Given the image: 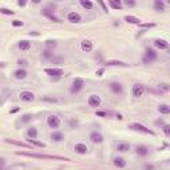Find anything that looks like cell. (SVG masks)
Segmentation results:
<instances>
[{"mask_svg":"<svg viewBox=\"0 0 170 170\" xmlns=\"http://www.w3.org/2000/svg\"><path fill=\"white\" fill-rule=\"evenodd\" d=\"M17 155L23 157H33V158H45V160H60V161H71L67 157H60V155H49V154H39V153H25V151H16Z\"/></svg>","mask_w":170,"mask_h":170,"instance_id":"cell-1","label":"cell"},{"mask_svg":"<svg viewBox=\"0 0 170 170\" xmlns=\"http://www.w3.org/2000/svg\"><path fill=\"white\" fill-rule=\"evenodd\" d=\"M157 52L153 49V48H147L146 50H145V55H144V57H142V61L145 64H150V63H153V61H155L157 60Z\"/></svg>","mask_w":170,"mask_h":170,"instance_id":"cell-2","label":"cell"},{"mask_svg":"<svg viewBox=\"0 0 170 170\" xmlns=\"http://www.w3.org/2000/svg\"><path fill=\"white\" fill-rule=\"evenodd\" d=\"M84 78H81V77H76L75 80H73V82H72V86H71V92L72 93H78L80 90L84 88Z\"/></svg>","mask_w":170,"mask_h":170,"instance_id":"cell-3","label":"cell"},{"mask_svg":"<svg viewBox=\"0 0 170 170\" xmlns=\"http://www.w3.org/2000/svg\"><path fill=\"white\" fill-rule=\"evenodd\" d=\"M130 129L137 130V132H141V133H145V134L154 136V132H153V130H150L149 128H146V126L142 125V124H138V122H134V124L130 125Z\"/></svg>","mask_w":170,"mask_h":170,"instance_id":"cell-4","label":"cell"},{"mask_svg":"<svg viewBox=\"0 0 170 170\" xmlns=\"http://www.w3.org/2000/svg\"><path fill=\"white\" fill-rule=\"evenodd\" d=\"M47 124H48L49 128H52V129H59L60 128V118L57 117V116H49L48 118H47Z\"/></svg>","mask_w":170,"mask_h":170,"instance_id":"cell-5","label":"cell"},{"mask_svg":"<svg viewBox=\"0 0 170 170\" xmlns=\"http://www.w3.org/2000/svg\"><path fill=\"white\" fill-rule=\"evenodd\" d=\"M88 104L92 108H97L101 105V97L99 95H90L88 97Z\"/></svg>","mask_w":170,"mask_h":170,"instance_id":"cell-6","label":"cell"},{"mask_svg":"<svg viewBox=\"0 0 170 170\" xmlns=\"http://www.w3.org/2000/svg\"><path fill=\"white\" fill-rule=\"evenodd\" d=\"M44 72L50 77H60L63 75V69L61 68H45Z\"/></svg>","mask_w":170,"mask_h":170,"instance_id":"cell-7","label":"cell"},{"mask_svg":"<svg viewBox=\"0 0 170 170\" xmlns=\"http://www.w3.org/2000/svg\"><path fill=\"white\" fill-rule=\"evenodd\" d=\"M144 92H145V88H144V85L141 84H134L132 86V95L134 97H141L144 95Z\"/></svg>","mask_w":170,"mask_h":170,"instance_id":"cell-8","label":"cell"},{"mask_svg":"<svg viewBox=\"0 0 170 170\" xmlns=\"http://www.w3.org/2000/svg\"><path fill=\"white\" fill-rule=\"evenodd\" d=\"M19 97H20L21 101H25V102H29V101L35 100V95L32 92H29V90H23Z\"/></svg>","mask_w":170,"mask_h":170,"instance_id":"cell-9","label":"cell"},{"mask_svg":"<svg viewBox=\"0 0 170 170\" xmlns=\"http://www.w3.org/2000/svg\"><path fill=\"white\" fill-rule=\"evenodd\" d=\"M67 17H68V21H71V23H73V24L80 23L81 21V15L78 12H75V11H72V12L68 13Z\"/></svg>","mask_w":170,"mask_h":170,"instance_id":"cell-10","label":"cell"},{"mask_svg":"<svg viewBox=\"0 0 170 170\" xmlns=\"http://www.w3.org/2000/svg\"><path fill=\"white\" fill-rule=\"evenodd\" d=\"M109 88H110L112 92L116 93V95H121V93L124 92V86H122L120 82H110Z\"/></svg>","mask_w":170,"mask_h":170,"instance_id":"cell-11","label":"cell"},{"mask_svg":"<svg viewBox=\"0 0 170 170\" xmlns=\"http://www.w3.org/2000/svg\"><path fill=\"white\" fill-rule=\"evenodd\" d=\"M154 47L155 48H158V49H161V50H164V49L169 48V43L166 40H164V39H155L154 40Z\"/></svg>","mask_w":170,"mask_h":170,"instance_id":"cell-12","label":"cell"},{"mask_svg":"<svg viewBox=\"0 0 170 170\" xmlns=\"http://www.w3.org/2000/svg\"><path fill=\"white\" fill-rule=\"evenodd\" d=\"M90 141L95 144H101L104 141V137H102V134H100L99 132H92L90 133Z\"/></svg>","mask_w":170,"mask_h":170,"instance_id":"cell-13","label":"cell"},{"mask_svg":"<svg viewBox=\"0 0 170 170\" xmlns=\"http://www.w3.org/2000/svg\"><path fill=\"white\" fill-rule=\"evenodd\" d=\"M73 149L76 153H78V154H85L86 151H88V146H86L85 144H76Z\"/></svg>","mask_w":170,"mask_h":170,"instance_id":"cell-14","label":"cell"},{"mask_svg":"<svg viewBox=\"0 0 170 170\" xmlns=\"http://www.w3.org/2000/svg\"><path fill=\"white\" fill-rule=\"evenodd\" d=\"M41 13H43V15H44V16H47V17H48V19H49V20H52V21H55V23H60V19H57V17H56L55 15H53V13H52V12H50V11H49L48 8H45V9H43V11H41Z\"/></svg>","mask_w":170,"mask_h":170,"instance_id":"cell-15","label":"cell"},{"mask_svg":"<svg viewBox=\"0 0 170 170\" xmlns=\"http://www.w3.org/2000/svg\"><path fill=\"white\" fill-rule=\"evenodd\" d=\"M81 49L84 52H92L93 50V43L89 41V40H84L81 43Z\"/></svg>","mask_w":170,"mask_h":170,"instance_id":"cell-16","label":"cell"},{"mask_svg":"<svg viewBox=\"0 0 170 170\" xmlns=\"http://www.w3.org/2000/svg\"><path fill=\"white\" fill-rule=\"evenodd\" d=\"M7 144H12V145H16V146H21V147H25V149H31V144H24V142H20V141H13V140H5Z\"/></svg>","mask_w":170,"mask_h":170,"instance_id":"cell-17","label":"cell"},{"mask_svg":"<svg viewBox=\"0 0 170 170\" xmlns=\"http://www.w3.org/2000/svg\"><path fill=\"white\" fill-rule=\"evenodd\" d=\"M27 71L25 69H17V71H15V73H13V76H15V78H17V80H23V78H25L27 77Z\"/></svg>","mask_w":170,"mask_h":170,"instance_id":"cell-18","label":"cell"},{"mask_svg":"<svg viewBox=\"0 0 170 170\" xmlns=\"http://www.w3.org/2000/svg\"><path fill=\"white\" fill-rule=\"evenodd\" d=\"M113 164H114V166L122 169V168H125V166H126V161L124 160V158H121V157H116L113 160Z\"/></svg>","mask_w":170,"mask_h":170,"instance_id":"cell-19","label":"cell"},{"mask_svg":"<svg viewBox=\"0 0 170 170\" xmlns=\"http://www.w3.org/2000/svg\"><path fill=\"white\" fill-rule=\"evenodd\" d=\"M19 49L24 50V52H27V50L31 49V43L28 40H21L19 41Z\"/></svg>","mask_w":170,"mask_h":170,"instance_id":"cell-20","label":"cell"},{"mask_svg":"<svg viewBox=\"0 0 170 170\" xmlns=\"http://www.w3.org/2000/svg\"><path fill=\"white\" fill-rule=\"evenodd\" d=\"M154 9L158 12H164L165 11V3L162 0H154Z\"/></svg>","mask_w":170,"mask_h":170,"instance_id":"cell-21","label":"cell"},{"mask_svg":"<svg viewBox=\"0 0 170 170\" xmlns=\"http://www.w3.org/2000/svg\"><path fill=\"white\" fill-rule=\"evenodd\" d=\"M125 21H128V23H130V24H137V25L141 24V20L138 19V17L132 16V15H126L125 16Z\"/></svg>","mask_w":170,"mask_h":170,"instance_id":"cell-22","label":"cell"},{"mask_svg":"<svg viewBox=\"0 0 170 170\" xmlns=\"http://www.w3.org/2000/svg\"><path fill=\"white\" fill-rule=\"evenodd\" d=\"M27 134L29 138L36 140L37 138V129H36L35 126H31V128H28V130H27Z\"/></svg>","mask_w":170,"mask_h":170,"instance_id":"cell-23","label":"cell"},{"mask_svg":"<svg viewBox=\"0 0 170 170\" xmlns=\"http://www.w3.org/2000/svg\"><path fill=\"white\" fill-rule=\"evenodd\" d=\"M137 154L141 155V157H145V155L149 153V149H147L146 146H144V145H140V146H137Z\"/></svg>","mask_w":170,"mask_h":170,"instance_id":"cell-24","label":"cell"},{"mask_svg":"<svg viewBox=\"0 0 170 170\" xmlns=\"http://www.w3.org/2000/svg\"><path fill=\"white\" fill-rule=\"evenodd\" d=\"M108 67H128V64L122 63V61H118V60H110L106 63Z\"/></svg>","mask_w":170,"mask_h":170,"instance_id":"cell-25","label":"cell"},{"mask_svg":"<svg viewBox=\"0 0 170 170\" xmlns=\"http://www.w3.org/2000/svg\"><path fill=\"white\" fill-rule=\"evenodd\" d=\"M63 138H64V134L61 132H55L50 136V140L55 141V142H60V141H63Z\"/></svg>","mask_w":170,"mask_h":170,"instance_id":"cell-26","label":"cell"},{"mask_svg":"<svg viewBox=\"0 0 170 170\" xmlns=\"http://www.w3.org/2000/svg\"><path fill=\"white\" fill-rule=\"evenodd\" d=\"M158 112H160L161 114H170V105L162 104V105L158 106Z\"/></svg>","mask_w":170,"mask_h":170,"instance_id":"cell-27","label":"cell"},{"mask_svg":"<svg viewBox=\"0 0 170 170\" xmlns=\"http://www.w3.org/2000/svg\"><path fill=\"white\" fill-rule=\"evenodd\" d=\"M109 5L113 9H122V4L120 0H109Z\"/></svg>","mask_w":170,"mask_h":170,"instance_id":"cell-28","label":"cell"},{"mask_svg":"<svg viewBox=\"0 0 170 170\" xmlns=\"http://www.w3.org/2000/svg\"><path fill=\"white\" fill-rule=\"evenodd\" d=\"M80 4H81V7H84L85 9H93V3L89 2V0H81Z\"/></svg>","mask_w":170,"mask_h":170,"instance_id":"cell-29","label":"cell"},{"mask_svg":"<svg viewBox=\"0 0 170 170\" xmlns=\"http://www.w3.org/2000/svg\"><path fill=\"white\" fill-rule=\"evenodd\" d=\"M129 144H118L117 145V150L118 151H121V153H125V151H128L129 150Z\"/></svg>","mask_w":170,"mask_h":170,"instance_id":"cell-30","label":"cell"},{"mask_svg":"<svg viewBox=\"0 0 170 170\" xmlns=\"http://www.w3.org/2000/svg\"><path fill=\"white\" fill-rule=\"evenodd\" d=\"M45 47H47V48H48L49 50H52L53 48H56V47H57V43H56L55 40H47V41H45Z\"/></svg>","mask_w":170,"mask_h":170,"instance_id":"cell-31","label":"cell"},{"mask_svg":"<svg viewBox=\"0 0 170 170\" xmlns=\"http://www.w3.org/2000/svg\"><path fill=\"white\" fill-rule=\"evenodd\" d=\"M28 144H31V145L33 146H37V147H44L45 145L40 141H36V140H32V138H28Z\"/></svg>","mask_w":170,"mask_h":170,"instance_id":"cell-32","label":"cell"},{"mask_svg":"<svg viewBox=\"0 0 170 170\" xmlns=\"http://www.w3.org/2000/svg\"><path fill=\"white\" fill-rule=\"evenodd\" d=\"M43 57H44V59H50L52 60L53 57V53H52V50H49V49H47V50H44V52H43Z\"/></svg>","mask_w":170,"mask_h":170,"instance_id":"cell-33","label":"cell"},{"mask_svg":"<svg viewBox=\"0 0 170 170\" xmlns=\"http://www.w3.org/2000/svg\"><path fill=\"white\" fill-rule=\"evenodd\" d=\"M31 120H32V114H29V113L24 114L23 117H21V122H24V124H27V122H29Z\"/></svg>","mask_w":170,"mask_h":170,"instance_id":"cell-34","label":"cell"},{"mask_svg":"<svg viewBox=\"0 0 170 170\" xmlns=\"http://www.w3.org/2000/svg\"><path fill=\"white\" fill-rule=\"evenodd\" d=\"M52 63H53V64H59V65H61V64H64V59H63V57H53V59H52Z\"/></svg>","mask_w":170,"mask_h":170,"instance_id":"cell-35","label":"cell"},{"mask_svg":"<svg viewBox=\"0 0 170 170\" xmlns=\"http://www.w3.org/2000/svg\"><path fill=\"white\" fill-rule=\"evenodd\" d=\"M162 130H164L166 137H170V125H164L162 126Z\"/></svg>","mask_w":170,"mask_h":170,"instance_id":"cell-36","label":"cell"},{"mask_svg":"<svg viewBox=\"0 0 170 170\" xmlns=\"http://www.w3.org/2000/svg\"><path fill=\"white\" fill-rule=\"evenodd\" d=\"M0 12L3 13V15H13V11H11V9H7V8H0Z\"/></svg>","mask_w":170,"mask_h":170,"instance_id":"cell-37","label":"cell"},{"mask_svg":"<svg viewBox=\"0 0 170 170\" xmlns=\"http://www.w3.org/2000/svg\"><path fill=\"white\" fill-rule=\"evenodd\" d=\"M12 25H13V27H23L24 23H23V21H20V20H13Z\"/></svg>","mask_w":170,"mask_h":170,"instance_id":"cell-38","label":"cell"},{"mask_svg":"<svg viewBox=\"0 0 170 170\" xmlns=\"http://www.w3.org/2000/svg\"><path fill=\"white\" fill-rule=\"evenodd\" d=\"M125 5L126 7H134L136 2H134V0H125Z\"/></svg>","mask_w":170,"mask_h":170,"instance_id":"cell-39","label":"cell"},{"mask_svg":"<svg viewBox=\"0 0 170 170\" xmlns=\"http://www.w3.org/2000/svg\"><path fill=\"white\" fill-rule=\"evenodd\" d=\"M142 28H154L155 24L154 23H146V24H140Z\"/></svg>","mask_w":170,"mask_h":170,"instance_id":"cell-40","label":"cell"},{"mask_svg":"<svg viewBox=\"0 0 170 170\" xmlns=\"http://www.w3.org/2000/svg\"><path fill=\"white\" fill-rule=\"evenodd\" d=\"M104 72H105V68H100V69H99V71L96 72V75L99 76V77H101V76L104 75Z\"/></svg>","mask_w":170,"mask_h":170,"instance_id":"cell-41","label":"cell"},{"mask_svg":"<svg viewBox=\"0 0 170 170\" xmlns=\"http://www.w3.org/2000/svg\"><path fill=\"white\" fill-rule=\"evenodd\" d=\"M155 125H157V126H164V125H165V124H164V120H162V118L157 120V121H155Z\"/></svg>","mask_w":170,"mask_h":170,"instance_id":"cell-42","label":"cell"},{"mask_svg":"<svg viewBox=\"0 0 170 170\" xmlns=\"http://www.w3.org/2000/svg\"><path fill=\"white\" fill-rule=\"evenodd\" d=\"M99 4L102 7V9H104V12H108V8H106V5H105V3L104 2H99Z\"/></svg>","mask_w":170,"mask_h":170,"instance_id":"cell-43","label":"cell"},{"mask_svg":"<svg viewBox=\"0 0 170 170\" xmlns=\"http://www.w3.org/2000/svg\"><path fill=\"white\" fill-rule=\"evenodd\" d=\"M17 64H19L20 67H25V65H27V60H19Z\"/></svg>","mask_w":170,"mask_h":170,"instance_id":"cell-44","label":"cell"},{"mask_svg":"<svg viewBox=\"0 0 170 170\" xmlns=\"http://www.w3.org/2000/svg\"><path fill=\"white\" fill-rule=\"evenodd\" d=\"M153 169H154L153 165H150V164H146L145 165V170H153Z\"/></svg>","mask_w":170,"mask_h":170,"instance_id":"cell-45","label":"cell"},{"mask_svg":"<svg viewBox=\"0 0 170 170\" xmlns=\"http://www.w3.org/2000/svg\"><path fill=\"white\" fill-rule=\"evenodd\" d=\"M96 114L99 116V117H106V113H105V112H97Z\"/></svg>","mask_w":170,"mask_h":170,"instance_id":"cell-46","label":"cell"},{"mask_svg":"<svg viewBox=\"0 0 170 170\" xmlns=\"http://www.w3.org/2000/svg\"><path fill=\"white\" fill-rule=\"evenodd\" d=\"M17 4H19V7H25V4H27V3L23 2V0H19V2H17Z\"/></svg>","mask_w":170,"mask_h":170,"instance_id":"cell-47","label":"cell"},{"mask_svg":"<svg viewBox=\"0 0 170 170\" xmlns=\"http://www.w3.org/2000/svg\"><path fill=\"white\" fill-rule=\"evenodd\" d=\"M0 161H2V170H4V165H5V160H4V158H0Z\"/></svg>","mask_w":170,"mask_h":170,"instance_id":"cell-48","label":"cell"},{"mask_svg":"<svg viewBox=\"0 0 170 170\" xmlns=\"http://www.w3.org/2000/svg\"><path fill=\"white\" fill-rule=\"evenodd\" d=\"M17 110H19V108H15V109H12V110H11V113H16Z\"/></svg>","mask_w":170,"mask_h":170,"instance_id":"cell-49","label":"cell"},{"mask_svg":"<svg viewBox=\"0 0 170 170\" xmlns=\"http://www.w3.org/2000/svg\"><path fill=\"white\" fill-rule=\"evenodd\" d=\"M32 35H33V36H37L39 33H37V32H31V36H32Z\"/></svg>","mask_w":170,"mask_h":170,"instance_id":"cell-50","label":"cell"},{"mask_svg":"<svg viewBox=\"0 0 170 170\" xmlns=\"http://www.w3.org/2000/svg\"><path fill=\"white\" fill-rule=\"evenodd\" d=\"M168 3H169V4H170V0H168Z\"/></svg>","mask_w":170,"mask_h":170,"instance_id":"cell-51","label":"cell"}]
</instances>
